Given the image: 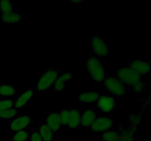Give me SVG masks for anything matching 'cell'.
Segmentation results:
<instances>
[{
  "mask_svg": "<svg viewBox=\"0 0 151 141\" xmlns=\"http://www.w3.org/2000/svg\"><path fill=\"white\" fill-rule=\"evenodd\" d=\"M114 128V121L111 118L106 115H97L94 123L90 126V130L95 133L101 134L106 131L112 130Z\"/></svg>",
  "mask_w": 151,
  "mask_h": 141,
  "instance_id": "7",
  "label": "cell"
},
{
  "mask_svg": "<svg viewBox=\"0 0 151 141\" xmlns=\"http://www.w3.org/2000/svg\"><path fill=\"white\" fill-rule=\"evenodd\" d=\"M38 132L42 138L43 141H53L55 133L47 126L45 122L40 123L38 127Z\"/></svg>",
  "mask_w": 151,
  "mask_h": 141,
  "instance_id": "18",
  "label": "cell"
},
{
  "mask_svg": "<svg viewBox=\"0 0 151 141\" xmlns=\"http://www.w3.org/2000/svg\"><path fill=\"white\" fill-rule=\"evenodd\" d=\"M34 92L32 90H27L20 93L19 95L14 98V107L16 109H20L24 107L32 99Z\"/></svg>",
  "mask_w": 151,
  "mask_h": 141,
  "instance_id": "12",
  "label": "cell"
},
{
  "mask_svg": "<svg viewBox=\"0 0 151 141\" xmlns=\"http://www.w3.org/2000/svg\"><path fill=\"white\" fill-rule=\"evenodd\" d=\"M15 98H0V111L8 110L14 107Z\"/></svg>",
  "mask_w": 151,
  "mask_h": 141,
  "instance_id": "25",
  "label": "cell"
},
{
  "mask_svg": "<svg viewBox=\"0 0 151 141\" xmlns=\"http://www.w3.org/2000/svg\"><path fill=\"white\" fill-rule=\"evenodd\" d=\"M95 107L103 113H112L117 107V101L110 95H100L95 103Z\"/></svg>",
  "mask_w": 151,
  "mask_h": 141,
  "instance_id": "6",
  "label": "cell"
},
{
  "mask_svg": "<svg viewBox=\"0 0 151 141\" xmlns=\"http://www.w3.org/2000/svg\"><path fill=\"white\" fill-rule=\"evenodd\" d=\"M131 89L132 90V91L134 93H143L147 90V85H146L145 82L141 81L139 83L134 85L132 88H131Z\"/></svg>",
  "mask_w": 151,
  "mask_h": 141,
  "instance_id": "27",
  "label": "cell"
},
{
  "mask_svg": "<svg viewBox=\"0 0 151 141\" xmlns=\"http://www.w3.org/2000/svg\"><path fill=\"white\" fill-rule=\"evenodd\" d=\"M19 115V110L15 107L8 110L0 111V120L1 121H10Z\"/></svg>",
  "mask_w": 151,
  "mask_h": 141,
  "instance_id": "20",
  "label": "cell"
},
{
  "mask_svg": "<svg viewBox=\"0 0 151 141\" xmlns=\"http://www.w3.org/2000/svg\"><path fill=\"white\" fill-rule=\"evenodd\" d=\"M69 3L74 4V5H82L85 4V1L83 0H71L69 1Z\"/></svg>",
  "mask_w": 151,
  "mask_h": 141,
  "instance_id": "29",
  "label": "cell"
},
{
  "mask_svg": "<svg viewBox=\"0 0 151 141\" xmlns=\"http://www.w3.org/2000/svg\"><path fill=\"white\" fill-rule=\"evenodd\" d=\"M85 68L88 74L95 83H102L106 77L104 64L99 57L95 56L88 57L86 60Z\"/></svg>",
  "mask_w": 151,
  "mask_h": 141,
  "instance_id": "1",
  "label": "cell"
},
{
  "mask_svg": "<svg viewBox=\"0 0 151 141\" xmlns=\"http://www.w3.org/2000/svg\"><path fill=\"white\" fill-rule=\"evenodd\" d=\"M129 67L139 73L141 76H147L151 73V63L141 58H134L128 63Z\"/></svg>",
  "mask_w": 151,
  "mask_h": 141,
  "instance_id": "9",
  "label": "cell"
},
{
  "mask_svg": "<svg viewBox=\"0 0 151 141\" xmlns=\"http://www.w3.org/2000/svg\"><path fill=\"white\" fill-rule=\"evenodd\" d=\"M16 10L15 4L9 0H0V13H6Z\"/></svg>",
  "mask_w": 151,
  "mask_h": 141,
  "instance_id": "24",
  "label": "cell"
},
{
  "mask_svg": "<svg viewBox=\"0 0 151 141\" xmlns=\"http://www.w3.org/2000/svg\"><path fill=\"white\" fill-rule=\"evenodd\" d=\"M59 74L60 71L55 68H50L45 70L39 76L34 86V89L40 93L47 92L49 90L52 88Z\"/></svg>",
  "mask_w": 151,
  "mask_h": 141,
  "instance_id": "2",
  "label": "cell"
},
{
  "mask_svg": "<svg viewBox=\"0 0 151 141\" xmlns=\"http://www.w3.org/2000/svg\"><path fill=\"white\" fill-rule=\"evenodd\" d=\"M44 122L47 123V126L51 129V130L55 134L60 132L62 126H62V123L61 120H60L58 112L52 113L47 115Z\"/></svg>",
  "mask_w": 151,
  "mask_h": 141,
  "instance_id": "14",
  "label": "cell"
},
{
  "mask_svg": "<svg viewBox=\"0 0 151 141\" xmlns=\"http://www.w3.org/2000/svg\"><path fill=\"white\" fill-rule=\"evenodd\" d=\"M20 93L19 90L11 85H0V97L16 98Z\"/></svg>",
  "mask_w": 151,
  "mask_h": 141,
  "instance_id": "17",
  "label": "cell"
},
{
  "mask_svg": "<svg viewBox=\"0 0 151 141\" xmlns=\"http://www.w3.org/2000/svg\"><path fill=\"white\" fill-rule=\"evenodd\" d=\"M23 14L19 10H14L6 13H0V20L3 23L7 24H20L24 21Z\"/></svg>",
  "mask_w": 151,
  "mask_h": 141,
  "instance_id": "13",
  "label": "cell"
},
{
  "mask_svg": "<svg viewBox=\"0 0 151 141\" xmlns=\"http://www.w3.org/2000/svg\"><path fill=\"white\" fill-rule=\"evenodd\" d=\"M137 128L128 126L119 131L120 133V141H134L137 137Z\"/></svg>",
  "mask_w": 151,
  "mask_h": 141,
  "instance_id": "19",
  "label": "cell"
},
{
  "mask_svg": "<svg viewBox=\"0 0 151 141\" xmlns=\"http://www.w3.org/2000/svg\"><path fill=\"white\" fill-rule=\"evenodd\" d=\"M120 133L119 131L109 130L100 134V138L102 141H120Z\"/></svg>",
  "mask_w": 151,
  "mask_h": 141,
  "instance_id": "21",
  "label": "cell"
},
{
  "mask_svg": "<svg viewBox=\"0 0 151 141\" xmlns=\"http://www.w3.org/2000/svg\"><path fill=\"white\" fill-rule=\"evenodd\" d=\"M142 119V113L141 111H139L135 113H131L128 115V119L129 126L137 128L139 125L141 124Z\"/></svg>",
  "mask_w": 151,
  "mask_h": 141,
  "instance_id": "22",
  "label": "cell"
},
{
  "mask_svg": "<svg viewBox=\"0 0 151 141\" xmlns=\"http://www.w3.org/2000/svg\"><path fill=\"white\" fill-rule=\"evenodd\" d=\"M32 123V118L27 114H19L17 117L10 121V132L27 130Z\"/></svg>",
  "mask_w": 151,
  "mask_h": 141,
  "instance_id": "8",
  "label": "cell"
},
{
  "mask_svg": "<svg viewBox=\"0 0 151 141\" xmlns=\"http://www.w3.org/2000/svg\"><path fill=\"white\" fill-rule=\"evenodd\" d=\"M116 76L125 84L127 88H132L142 81V76L128 66L119 68Z\"/></svg>",
  "mask_w": 151,
  "mask_h": 141,
  "instance_id": "4",
  "label": "cell"
},
{
  "mask_svg": "<svg viewBox=\"0 0 151 141\" xmlns=\"http://www.w3.org/2000/svg\"><path fill=\"white\" fill-rule=\"evenodd\" d=\"M98 115L92 109H86L81 111V126L89 127L92 125Z\"/></svg>",
  "mask_w": 151,
  "mask_h": 141,
  "instance_id": "15",
  "label": "cell"
},
{
  "mask_svg": "<svg viewBox=\"0 0 151 141\" xmlns=\"http://www.w3.org/2000/svg\"><path fill=\"white\" fill-rule=\"evenodd\" d=\"M59 115H60V120H61L62 126L66 127L69 123V115H70V109L63 108L58 111Z\"/></svg>",
  "mask_w": 151,
  "mask_h": 141,
  "instance_id": "26",
  "label": "cell"
},
{
  "mask_svg": "<svg viewBox=\"0 0 151 141\" xmlns=\"http://www.w3.org/2000/svg\"><path fill=\"white\" fill-rule=\"evenodd\" d=\"M102 83L106 90L114 98L122 97L126 93L128 88L116 76H106Z\"/></svg>",
  "mask_w": 151,
  "mask_h": 141,
  "instance_id": "3",
  "label": "cell"
},
{
  "mask_svg": "<svg viewBox=\"0 0 151 141\" xmlns=\"http://www.w3.org/2000/svg\"><path fill=\"white\" fill-rule=\"evenodd\" d=\"M74 77V75L72 72L69 70L60 72L58 78L56 79L54 85L52 89L56 93H60L66 88L67 82L72 80Z\"/></svg>",
  "mask_w": 151,
  "mask_h": 141,
  "instance_id": "10",
  "label": "cell"
},
{
  "mask_svg": "<svg viewBox=\"0 0 151 141\" xmlns=\"http://www.w3.org/2000/svg\"><path fill=\"white\" fill-rule=\"evenodd\" d=\"M29 138V132L28 130H20L13 132L11 135L12 141H28Z\"/></svg>",
  "mask_w": 151,
  "mask_h": 141,
  "instance_id": "23",
  "label": "cell"
},
{
  "mask_svg": "<svg viewBox=\"0 0 151 141\" xmlns=\"http://www.w3.org/2000/svg\"><path fill=\"white\" fill-rule=\"evenodd\" d=\"M100 95L99 91L82 90L77 95L76 100L81 104H95Z\"/></svg>",
  "mask_w": 151,
  "mask_h": 141,
  "instance_id": "11",
  "label": "cell"
},
{
  "mask_svg": "<svg viewBox=\"0 0 151 141\" xmlns=\"http://www.w3.org/2000/svg\"><path fill=\"white\" fill-rule=\"evenodd\" d=\"M28 141H43V140L38 132H30Z\"/></svg>",
  "mask_w": 151,
  "mask_h": 141,
  "instance_id": "28",
  "label": "cell"
},
{
  "mask_svg": "<svg viewBox=\"0 0 151 141\" xmlns=\"http://www.w3.org/2000/svg\"><path fill=\"white\" fill-rule=\"evenodd\" d=\"M81 110L76 108L70 109L69 120L66 129L68 130H75L81 127Z\"/></svg>",
  "mask_w": 151,
  "mask_h": 141,
  "instance_id": "16",
  "label": "cell"
},
{
  "mask_svg": "<svg viewBox=\"0 0 151 141\" xmlns=\"http://www.w3.org/2000/svg\"><path fill=\"white\" fill-rule=\"evenodd\" d=\"M90 50L93 56L97 57H107L109 54V46L99 35H94L90 38Z\"/></svg>",
  "mask_w": 151,
  "mask_h": 141,
  "instance_id": "5",
  "label": "cell"
}]
</instances>
